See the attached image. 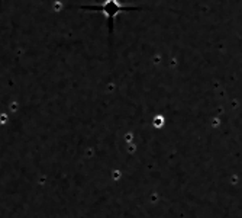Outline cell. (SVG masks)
Returning a JSON list of instances; mask_svg holds the SVG:
<instances>
[{
	"label": "cell",
	"mask_w": 242,
	"mask_h": 218,
	"mask_svg": "<svg viewBox=\"0 0 242 218\" xmlns=\"http://www.w3.org/2000/svg\"><path fill=\"white\" fill-rule=\"evenodd\" d=\"M83 9H90V10H100L103 12L109 19H110V26L115 20V16L120 12V10H128V9H135V7H128V6H122L120 3H118V0H107L103 5H93V6H83Z\"/></svg>",
	"instance_id": "cell-1"
}]
</instances>
